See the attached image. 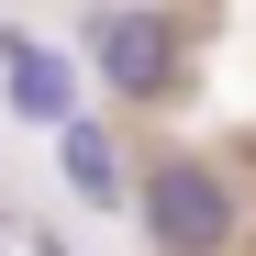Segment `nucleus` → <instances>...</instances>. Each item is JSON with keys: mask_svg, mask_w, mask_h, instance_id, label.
<instances>
[{"mask_svg": "<svg viewBox=\"0 0 256 256\" xmlns=\"http://www.w3.org/2000/svg\"><path fill=\"white\" fill-rule=\"evenodd\" d=\"M134 212H145L156 256H223L234 245V190H223V167H200V156H156Z\"/></svg>", "mask_w": 256, "mask_h": 256, "instance_id": "nucleus-1", "label": "nucleus"}, {"mask_svg": "<svg viewBox=\"0 0 256 256\" xmlns=\"http://www.w3.org/2000/svg\"><path fill=\"white\" fill-rule=\"evenodd\" d=\"M90 67L112 100H167V78H178V22L156 12V0H112L90 22Z\"/></svg>", "mask_w": 256, "mask_h": 256, "instance_id": "nucleus-2", "label": "nucleus"}, {"mask_svg": "<svg viewBox=\"0 0 256 256\" xmlns=\"http://www.w3.org/2000/svg\"><path fill=\"white\" fill-rule=\"evenodd\" d=\"M56 167H67V190L90 200V212H112V200H134V190H122V145L100 134V122H67V134H56Z\"/></svg>", "mask_w": 256, "mask_h": 256, "instance_id": "nucleus-3", "label": "nucleus"}, {"mask_svg": "<svg viewBox=\"0 0 256 256\" xmlns=\"http://www.w3.org/2000/svg\"><path fill=\"white\" fill-rule=\"evenodd\" d=\"M0 78H12V112L22 122H56V134H67V67L45 45H0Z\"/></svg>", "mask_w": 256, "mask_h": 256, "instance_id": "nucleus-4", "label": "nucleus"}]
</instances>
